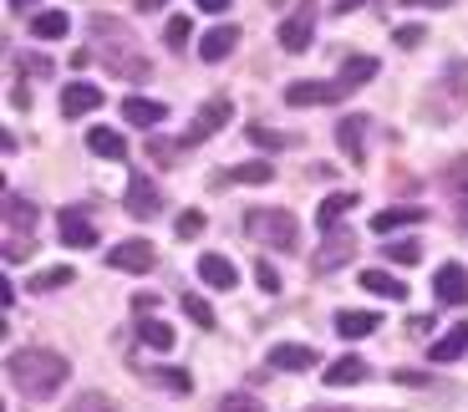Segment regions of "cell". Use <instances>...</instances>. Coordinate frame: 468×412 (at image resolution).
<instances>
[{
	"label": "cell",
	"mask_w": 468,
	"mask_h": 412,
	"mask_svg": "<svg viewBox=\"0 0 468 412\" xmlns=\"http://www.w3.org/2000/svg\"><path fill=\"white\" fill-rule=\"evenodd\" d=\"M403 5H418L423 11V5H453V0H403Z\"/></svg>",
	"instance_id": "obj_49"
},
{
	"label": "cell",
	"mask_w": 468,
	"mask_h": 412,
	"mask_svg": "<svg viewBox=\"0 0 468 412\" xmlns=\"http://www.w3.org/2000/svg\"><path fill=\"white\" fill-rule=\"evenodd\" d=\"M234 46H240V26H214V31L199 42V57L203 62H224Z\"/></svg>",
	"instance_id": "obj_19"
},
{
	"label": "cell",
	"mask_w": 468,
	"mask_h": 412,
	"mask_svg": "<svg viewBox=\"0 0 468 412\" xmlns=\"http://www.w3.org/2000/svg\"><path fill=\"white\" fill-rule=\"evenodd\" d=\"M346 209H357V194H346V188H341V194H326L321 209H316V225H321V229H336V225L346 219Z\"/></svg>",
	"instance_id": "obj_23"
},
{
	"label": "cell",
	"mask_w": 468,
	"mask_h": 412,
	"mask_svg": "<svg viewBox=\"0 0 468 412\" xmlns=\"http://www.w3.org/2000/svg\"><path fill=\"white\" fill-rule=\"evenodd\" d=\"M346 97V87L341 82H290L285 87V103L290 107H331V103H341Z\"/></svg>",
	"instance_id": "obj_7"
},
{
	"label": "cell",
	"mask_w": 468,
	"mask_h": 412,
	"mask_svg": "<svg viewBox=\"0 0 468 412\" xmlns=\"http://www.w3.org/2000/svg\"><path fill=\"white\" fill-rule=\"evenodd\" d=\"M5 371H11V387L26 392L31 402H41V397H57L72 367H66V356H57V351L26 347V351H11L5 356Z\"/></svg>",
	"instance_id": "obj_1"
},
{
	"label": "cell",
	"mask_w": 468,
	"mask_h": 412,
	"mask_svg": "<svg viewBox=\"0 0 468 412\" xmlns=\"http://www.w3.org/2000/svg\"><path fill=\"white\" fill-rule=\"evenodd\" d=\"M87 148H92L97 158H112V164H118V158H127V138H122V133H112V127H92V133H87Z\"/></svg>",
	"instance_id": "obj_21"
},
{
	"label": "cell",
	"mask_w": 468,
	"mask_h": 412,
	"mask_svg": "<svg viewBox=\"0 0 468 412\" xmlns=\"http://www.w3.org/2000/svg\"><path fill=\"white\" fill-rule=\"evenodd\" d=\"M305 412H351V408H305Z\"/></svg>",
	"instance_id": "obj_52"
},
{
	"label": "cell",
	"mask_w": 468,
	"mask_h": 412,
	"mask_svg": "<svg viewBox=\"0 0 468 412\" xmlns=\"http://www.w3.org/2000/svg\"><path fill=\"white\" fill-rule=\"evenodd\" d=\"M153 260H158V255H153V245H148V240H122V245L107 249V265L127 270V275H148V270H153Z\"/></svg>",
	"instance_id": "obj_9"
},
{
	"label": "cell",
	"mask_w": 468,
	"mask_h": 412,
	"mask_svg": "<svg viewBox=\"0 0 468 412\" xmlns=\"http://www.w3.org/2000/svg\"><path fill=\"white\" fill-rule=\"evenodd\" d=\"M357 5H366V0H336V5H331V11H336V16H351V11H357Z\"/></svg>",
	"instance_id": "obj_48"
},
{
	"label": "cell",
	"mask_w": 468,
	"mask_h": 412,
	"mask_svg": "<svg viewBox=\"0 0 468 412\" xmlns=\"http://www.w3.org/2000/svg\"><path fill=\"white\" fill-rule=\"evenodd\" d=\"M148 158L168 168L173 158H179V143H168V138H158V133H148Z\"/></svg>",
	"instance_id": "obj_36"
},
{
	"label": "cell",
	"mask_w": 468,
	"mask_h": 412,
	"mask_svg": "<svg viewBox=\"0 0 468 412\" xmlns=\"http://www.w3.org/2000/svg\"><path fill=\"white\" fill-rule=\"evenodd\" d=\"M153 306H158V295H133V310H138V316H148Z\"/></svg>",
	"instance_id": "obj_46"
},
{
	"label": "cell",
	"mask_w": 468,
	"mask_h": 412,
	"mask_svg": "<svg viewBox=\"0 0 468 412\" xmlns=\"http://www.w3.org/2000/svg\"><path fill=\"white\" fill-rule=\"evenodd\" d=\"M142 377L158 382V387H168V392H194V377L179 371V367H153V371H142Z\"/></svg>",
	"instance_id": "obj_31"
},
{
	"label": "cell",
	"mask_w": 468,
	"mask_h": 412,
	"mask_svg": "<svg viewBox=\"0 0 468 412\" xmlns=\"http://www.w3.org/2000/svg\"><path fill=\"white\" fill-rule=\"evenodd\" d=\"M5 229H11V234H20V229L31 234V229H36V209L26 204L20 194H5Z\"/></svg>",
	"instance_id": "obj_28"
},
{
	"label": "cell",
	"mask_w": 468,
	"mask_h": 412,
	"mask_svg": "<svg viewBox=\"0 0 468 412\" xmlns=\"http://www.w3.org/2000/svg\"><path fill=\"white\" fill-rule=\"evenodd\" d=\"M158 5H168V0H138V11H158Z\"/></svg>",
	"instance_id": "obj_51"
},
{
	"label": "cell",
	"mask_w": 468,
	"mask_h": 412,
	"mask_svg": "<svg viewBox=\"0 0 468 412\" xmlns=\"http://www.w3.org/2000/svg\"><path fill=\"white\" fill-rule=\"evenodd\" d=\"M219 412H265V408L249 397V392H224V397H219Z\"/></svg>",
	"instance_id": "obj_38"
},
{
	"label": "cell",
	"mask_w": 468,
	"mask_h": 412,
	"mask_svg": "<svg viewBox=\"0 0 468 412\" xmlns=\"http://www.w3.org/2000/svg\"><path fill=\"white\" fill-rule=\"evenodd\" d=\"M127 214L133 219H158L163 214V188L148 184V173H133L127 179Z\"/></svg>",
	"instance_id": "obj_8"
},
{
	"label": "cell",
	"mask_w": 468,
	"mask_h": 412,
	"mask_svg": "<svg viewBox=\"0 0 468 412\" xmlns=\"http://www.w3.org/2000/svg\"><path fill=\"white\" fill-rule=\"evenodd\" d=\"M102 87L92 82H72V87H61V118H87L92 107H102Z\"/></svg>",
	"instance_id": "obj_13"
},
{
	"label": "cell",
	"mask_w": 468,
	"mask_h": 412,
	"mask_svg": "<svg viewBox=\"0 0 468 412\" xmlns=\"http://www.w3.org/2000/svg\"><path fill=\"white\" fill-rule=\"evenodd\" d=\"M194 5H199V11H209V16H224V11H229L234 0H194Z\"/></svg>",
	"instance_id": "obj_45"
},
{
	"label": "cell",
	"mask_w": 468,
	"mask_h": 412,
	"mask_svg": "<svg viewBox=\"0 0 468 412\" xmlns=\"http://www.w3.org/2000/svg\"><path fill=\"white\" fill-rule=\"evenodd\" d=\"M464 351H468V321H458V326H448V336L433 341V362H458Z\"/></svg>",
	"instance_id": "obj_25"
},
{
	"label": "cell",
	"mask_w": 468,
	"mask_h": 412,
	"mask_svg": "<svg viewBox=\"0 0 468 412\" xmlns=\"http://www.w3.org/2000/svg\"><path fill=\"white\" fill-rule=\"evenodd\" d=\"M377 326H382L377 310H341V316H336V336H341V341H362V336H372Z\"/></svg>",
	"instance_id": "obj_17"
},
{
	"label": "cell",
	"mask_w": 468,
	"mask_h": 412,
	"mask_svg": "<svg viewBox=\"0 0 468 412\" xmlns=\"http://www.w3.org/2000/svg\"><path fill=\"white\" fill-rule=\"evenodd\" d=\"M244 229H249V240H260L270 249H301V225L290 209H249Z\"/></svg>",
	"instance_id": "obj_3"
},
{
	"label": "cell",
	"mask_w": 468,
	"mask_h": 412,
	"mask_svg": "<svg viewBox=\"0 0 468 412\" xmlns=\"http://www.w3.org/2000/svg\"><path fill=\"white\" fill-rule=\"evenodd\" d=\"M61 245L72 249H97V225L87 219V209H61Z\"/></svg>",
	"instance_id": "obj_11"
},
{
	"label": "cell",
	"mask_w": 468,
	"mask_h": 412,
	"mask_svg": "<svg viewBox=\"0 0 468 412\" xmlns=\"http://www.w3.org/2000/svg\"><path fill=\"white\" fill-rule=\"evenodd\" d=\"M321 362V351L316 347H295V341H280V347H270V356H265V367L270 371H311Z\"/></svg>",
	"instance_id": "obj_10"
},
{
	"label": "cell",
	"mask_w": 468,
	"mask_h": 412,
	"mask_svg": "<svg viewBox=\"0 0 468 412\" xmlns=\"http://www.w3.org/2000/svg\"><path fill=\"white\" fill-rule=\"evenodd\" d=\"M244 133H249V143H255V148H285V143H290V138H280V133H270L265 123H249Z\"/></svg>",
	"instance_id": "obj_40"
},
{
	"label": "cell",
	"mask_w": 468,
	"mask_h": 412,
	"mask_svg": "<svg viewBox=\"0 0 468 412\" xmlns=\"http://www.w3.org/2000/svg\"><path fill=\"white\" fill-rule=\"evenodd\" d=\"M199 280L214 290H234L240 286V270H234V260H224V255H199Z\"/></svg>",
	"instance_id": "obj_14"
},
{
	"label": "cell",
	"mask_w": 468,
	"mask_h": 412,
	"mask_svg": "<svg viewBox=\"0 0 468 412\" xmlns=\"http://www.w3.org/2000/svg\"><path fill=\"white\" fill-rule=\"evenodd\" d=\"M382 255L387 260H397V265H418V260H423V245H418V240H392Z\"/></svg>",
	"instance_id": "obj_34"
},
{
	"label": "cell",
	"mask_w": 468,
	"mask_h": 412,
	"mask_svg": "<svg viewBox=\"0 0 468 412\" xmlns=\"http://www.w3.org/2000/svg\"><path fill=\"white\" fill-rule=\"evenodd\" d=\"M377 77V57H346L341 72H336V82L346 87V92H357L362 82H372Z\"/></svg>",
	"instance_id": "obj_22"
},
{
	"label": "cell",
	"mask_w": 468,
	"mask_h": 412,
	"mask_svg": "<svg viewBox=\"0 0 468 412\" xmlns=\"http://www.w3.org/2000/svg\"><path fill=\"white\" fill-rule=\"evenodd\" d=\"M423 42H427L423 26H397L392 31V46H403V51H412V46H423Z\"/></svg>",
	"instance_id": "obj_41"
},
{
	"label": "cell",
	"mask_w": 468,
	"mask_h": 412,
	"mask_svg": "<svg viewBox=\"0 0 468 412\" xmlns=\"http://www.w3.org/2000/svg\"><path fill=\"white\" fill-rule=\"evenodd\" d=\"M275 179V168L265 164V158H255V164H234L229 173H219L214 184H270Z\"/></svg>",
	"instance_id": "obj_26"
},
{
	"label": "cell",
	"mask_w": 468,
	"mask_h": 412,
	"mask_svg": "<svg viewBox=\"0 0 468 412\" xmlns=\"http://www.w3.org/2000/svg\"><path fill=\"white\" fill-rule=\"evenodd\" d=\"M31 5H41V0H11V11H31Z\"/></svg>",
	"instance_id": "obj_50"
},
{
	"label": "cell",
	"mask_w": 468,
	"mask_h": 412,
	"mask_svg": "<svg viewBox=\"0 0 468 412\" xmlns=\"http://www.w3.org/2000/svg\"><path fill=\"white\" fill-rule=\"evenodd\" d=\"M138 341H142V347H153V351H173V341H179V336H173V326H168V321H142Z\"/></svg>",
	"instance_id": "obj_30"
},
{
	"label": "cell",
	"mask_w": 468,
	"mask_h": 412,
	"mask_svg": "<svg viewBox=\"0 0 468 412\" xmlns=\"http://www.w3.org/2000/svg\"><path fill=\"white\" fill-rule=\"evenodd\" d=\"M351 255H357V234L336 225V229H326V245H321V255L311 260V270H316V275H331V270L346 265Z\"/></svg>",
	"instance_id": "obj_6"
},
{
	"label": "cell",
	"mask_w": 468,
	"mask_h": 412,
	"mask_svg": "<svg viewBox=\"0 0 468 412\" xmlns=\"http://www.w3.org/2000/svg\"><path fill=\"white\" fill-rule=\"evenodd\" d=\"M188 36H194L188 16H173V21H168V31H163V42L173 46V51H188Z\"/></svg>",
	"instance_id": "obj_35"
},
{
	"label": "cell",
	"mask_w": 468,
	"mask_h": 412,
	"mask_svg": "<svg viewBox=\"0 0 468 412\" xmlns=\"http://www.w3.org/2000/svg\"><path fill=\"white\" fill-rule=\"evenodd\" d=\"M66 412H112V402H107L102 392H81V397L66 402Z\"/></svg>",
	"instance_id": "obj_37"
},
{
	"label": "cell",
	"mask_w": 468,
	"mask_h": 412,
	"mask_svg": "<svg viewBox=\"0 0 468 412\" xmlns=\"http://www.w3.org/2000/svg\"><path fill=\"white\" fill-rule=\"evenodd\" d=\"M122 118H127L133 127H142V133H153V127L168 118V107L153 103V97H127V103H122Z\"/></svg>",
	"instance_id": "obj_16"
},
{
	"label": "cell",
	"mask_w": 468,
	"mask_h": 412,
	"mask_svg": "<svg viewBox=\"0 0 468 412\" xmlns=\"http://www.w3.org/2000/svg\"><path fill=\"white\" fill-rule=\"evenodd\" d=\"M173 234H179V240H199V234H203V214H199V209H188V214H179V225H173Z\"/></svg>",
	"instance_id": "obj_39"
},
{
	"label": "cell",
	"mask_w": 468,
	"mask_h": 412,
	"mask_svg": "<svg viewBox=\"0 0 468 412\" xmlns=\"http://www.w3.org/2000/svg\"><path fill=\"white\" fill-rule=\"evenodd\" d=\"M255 280H260L265 295H275V290H280V270L270 265V260H260V265H255Z\"/></svg>",
	"instance_id": "obj_42"
},
{
	"label": "cell",
	"mask_w": 468,
	"mask_h": 412,
	"mask_svg": "<svg viewBox=\"0 0 468 412\" xmlns=\"http://www.w3.org/2000/svg\"><path fill=\"white\" fill-rule=\"evenodd\" d=\"M366 371H372V367H366L362 356H336V362L321 371V382H326V387H357Z\"/></svg>",
	"instance_id": "obj_18"
},
{
	"label": "cell",
	"mask_w": 468,
	"mask_h": 412,
	"mask_svg": "<svg viewBox=\"0 0 468 412\" xmlns=\"http://www.w3.org/2000/svg\"><path fill=\"white\" fill-rule=\"evenodd\" d=\"M66 11H36V16H31V36H36V42H61V36H66Z\"/></svg>",
	"instance_id": "obj_27"
},
{
	"label": "cell",
	"mask_w": 468,
	"mask_h": 412,
	"mask_svg": "<svg viewBox=\"0 0 468 412\" xmlns=\"http://www.w3.org/2000/svg\"><path fill=\"white\" fill-rule=\"evenodd\" d=\"M280 51H290V57H301V51H311V42H316V0H301V11L290 16V21H280Z\"/></svg>",
	"instance_id": "obj_5"
},
{
	"label": "cell",
	"mask_w": 468,
	"mask_h": 412,
	"mask_svg": "<svg viewBox=\"0 0 468 412\" xmlns=\"http://www.w3.org/2000/svg\"><path fill=\"white\" fill-rule=\"evenodd\" d=\"M366 127H372V123H366L362 112L336 123V143H341V153H351V164H362V158H366Z\"/></svg>",
	"instance_id": "obj_15"
},
{
	"label": "cell",
	"mask_w": 468,
	"mask_h": 412,
	"mask_svg": "<svg viewBox=\"0 0 468 412\" xmlns=\"http://www.w3.org/2000/svg\"><path fill=\"white\" fill-rule=\"evenodd\" d=\"M362 290L382 295V301H407V286L397 275H387V270H362Z\"/></svg>",
	"instance_id": "obj_24"
},
{
	"label": "cell",
	"mask_w": 468,
	"mask_h": 412,
	"mask_svg": "<svg viewBox=\"0 0 468 412\" xmlns=\"http://www.w3.org/2000/svg\"><path fill=\"white\" fill-rule=\"evenodd\" d=\"M183 316H188V321H194L199 331H214V326H219V316H214V306H209L203 295H194V290H183Z\"/></svg>",
	"instance_id": "obj_29"
},
{
	"label": "cell",
	"mask_w": 468,
	"mask_h": 412,
	"mask_svg": "<svg viewBox=\"0 0 468 412\" xmlns=\"http://www.w3.org/2000/svg\"><path fill=\"white\" fill-rule=\"evenodd\" d=\"M392 377H397V382H407V387H423V382H427L423 371H392Z\"/></svg>",
	"instance_id": "obj_47"
},
{
	"label": "cell",
	"mask_w": 468,
	"mask_h": 412,
	"mask_svg": "<svg viewBox=\"0 0 468 412\" xmlns=\"http://www.w3.org/2000/svg\"><path fill=\"white\" fill-rule=\"evenodd\" d=\"M433 295H438V306H464L468 301V270L464 265H443L433 275Z\"/></svg>",
	"instance_id": "obj_12"
},
{
	"label": "cell",
	"mask_w": 468,
	"mask_h": 412,
	"mask_svg": "<svg viewBox=\"0 0 468 412\" xmlns=\"http://www.w3.org/2000/svg\"><path fill=\"white\" fill-rule=\"evenodd\" d=\"M403 225H423V209L418 204H397V209H377L372 214V234H392Z\"/></svg>",
	"instance_id": "obj_20"
},
{
	"label": "cell",
	"mask_w": 468,
	"mask_h": 412,
	"mask_svg": "<svg viewBox=\"0 0 468 412\" xmlns=\"http://www.w3.org/2000/svg\"><path fill=\"white\" fill-rule=\"evenodd\" d=\"M26 255H31V240H26V245H20L16 234H11V240H5V265H20V260H26Z\"/></svg>",
	"instance_id": "obj_43"
},
{
	"label": "cell",
	"mask_w": 468,
	"mask_h": 412,
	"mask_svg": "<svg viewBox=\"0 0 468 412\" xmlns=\"http://www.w3.org/2000/svg\"><path fill=\"white\" fill-rule=\"evenodd\" d=\"M229 118H234V103H229V97H209V103L194 112V123L183 127V148L188 143H209L219 127H229Z\"/></svg>",
	"instance_id": "obj_4"
},
{
	"label": "cell",
	"mask_w": 468,
	"mask_h": 412,
	"mask_svg": "<svg viewBox=\"0 0 468 412\" xmlns=\"http://www.w3.org/2000/svg\"><path fill=\"white\" fill-rule=\"evenodd\" d=\"M448 188H453V209H458V225L468 229V173H464V164L448 173Z\"/></svg>",
	"instance_id": "obj_33"
},
{
	"label": "cell",
	"mask_w": 468,
	"mask_h": 412,
	"mask_svg": "<svg viewBox=\"0 0 468 412\" xmlns=\"http://www.w3.org/2000/svg\"><path fill=\"white\" fill-rule=\"evenodd\" d=\"M72 280H77V270H72V265H57V270H41V275H36L26 290H41V295H46V290H61V286H72Z\"/></svg>",
	"instance_id": "obj_32"
},
{
	"label": "cell",
	"mask_w": 468,
	"mask_h": 412,
	"mask_svg": "<svg viewBox=\"0 0 468 412\" xmlns=\"http://www.w3.org/2000/svg\"><path fill=\"white\" fill-rule=\"evenodd\" d=\"M407 331H412V336H427V331H438V321H433V316H412Z\"/></svg>",
	"instance_id": "obj_44"
},
{
	"label": "cell",
	"mask_w": 468,
	"mask_h": 412,
	"mask_svg": "<svg viewBox=\"0 0 468 412\" xmlns=\"http://www.w3.org/2000/svg\"><path fill=\"white\" fill-rule=\"evenodd\" d=\"M92 36L97 42H118V46H102V62H107V72L112 77H122V82H148V57L138 51V42H133V31L122 21H112V16H92Z\"/></svg>",
	"instance_id": "obj_2"
}]
</instances>
